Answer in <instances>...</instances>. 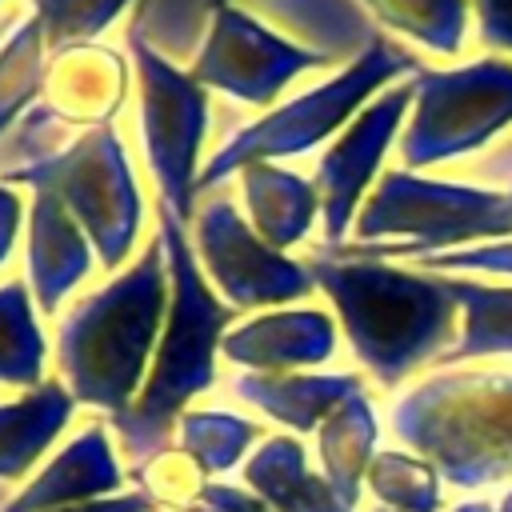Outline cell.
<instances>
[{
    "mask_svg": "<svg viewBox=\"0 0 512 512\" xmlns=\"http://www.w3.org/2000/svg\"><path fill=\"white\" fill-rule=\"evenodd\" d=\"M460 308V336L436 360V368H460L484 356H512V284H484L472 276H448Z\"/></svg>",
    "mask_w": 512,
    "mask_h": 512,
    "instance_id": "cell-22",
    "label": "cell"
},
{
    "mask_svg": "<svg viewBox=\"0 0 512 512\" xmlns=\"http://www.w3.org/2000/svg\"><path fill=\"white\" fill-rule=\"evenodd\" d=\"M388 424L400 448L424 456L452 488L512 480L508 368H436L392 400Z\"/></svg>",
    "mask_w": 512,
    "mask_h": 512,
    "instance_id": "cell-4",
    "label": "cell"
},
{
    "mask_svg": "<svg viewBox=\"0 0 512 512\" xmlns=\"http://www.w3.org/2000/svg\"><path fill=\"white\" fill-rule=\"evenodd\" d=\"M372 500L388 512H440L444 496H440V472L408 452V448H384L376 452L368 476H364Z\"/></svg>",
    "mask_w": 512,
    "mask_h": 512,
    "instance_id": "cell-27",
    "label": "cell"
},
{
    "mask_svg": "<svg viewBox=\"0 0 512 512\" xmlns=\"http://www.w3.org/2000/svg\"><path fill=\"white\" fill-rule=\"evenodd\" d=\"M448 512H492V504H488V500H460V504H452Z\"/></svg>",
    "mask_w": 512,
    "mask_h": 512,
    "instance_id": "cell-36",
    "label": "cell"
},
{
    "mask_svg": "<svg viewBox=\"0 0 512 512\" xmlns=\"http://www.w3.org/2000/svg\"><path fill=\"white\" fill-rule=\"evenodd\" d=\"M76 400L60 380H44L40 388H28L12 400H0V488L4 484H28L36 468L52 456L60 432L76 416ZM8 496H0V508Z\"/></svg>",
    "mask_w": 512,
    "mask_h": 512,
    "instance_id": "cell-18",
    "label": "cell"
},
{
    "mask_svg": "<svg viewBox=\"0 0 512 512\" xmlns=\"http://www.w3.org/2000/svg\"><path fill=\"white\" fill-rule=\"evenodd\" d=\"M488 240H508L500 188L388 168L368 192L352 224V240L336 252L372 260H424Z\"/></svg>",
    "mask_w": 512,
    "mask_h": 512,
    "instance_id": "cell-6",
    "label": "cell"
},
{
    "mask_svg": "<svg viewBox=\"0 0 512 512\" xmlns=\"http://www.w3.org/2000/svg\"><path fill=\"white\" fill-rule=\"evenodd\" d=\"M0 4H4V0H0Z\"/></svg>",
    "mask_w": 512,
    "mask_h": 512,
    "instance_id": "cell-41",
    "label": "cell"
},
{
    "mask_svg": "<svg viewBox=\"0 0 512 512\" xmlns=\"http://www.w3.org/2000/svg\"><path fill=\"white\" fill-rule=\"evenodd\" d=\"M128 56L136 76V120L140 144L160 192V208L184 228L196 216L204 136H208V88L188 68H176L136 28L128 32Z\"/></svg>",
    "mask_w": 512,
    "mask_h": 512,
    "instance_id": "cell-9",
    "label": "cell"
},
{
    "mask_svg": "<svg viewBox=\"0 0 512 512\" xmlns=\"http://www.w3.org/2000/svg\"><path fill=\"white\" fill-rule=\"evenodd\" d=\"M368 512H388V508H380V504H376V508H368Z\"/></svg>",
    "mask_w": 512,
    "mask_h": 512,
    "instance_id": "cell-39",
    "label": "cell"
},
{
    "mask_svg": "<svg viewBox=\"0 0 512 512\" xmlns=\"http://www.w3.org/2000/svg\"><path fill=\"white\" fill-rule=\"evenodd\" d=\"M128 480H132L136 492H144L156 508H160V504H172L176 512L188 508V504H200L204 488L212 484V480L204 476V468H200L184 448H176V444H168V448H160L156 456H148L144 464L128 468Z\"/></svg>",
    "mask_w": 512,
    "mask_h": 512,
    "instance_id": "cell-29",
    "label": "cell"
},
{
    "mask_svg": "<svg viewBox=\"0 0 512 512\" xmlns=\"http://www.w3.org/2000/svg\"><path fill=\"white\" fill-rule=\"evenodd\" d=\"M12 24H16V16H4V20H0V40H4V32H8Z\"/></svg>",
    "mask_w": 512,
    "mask_h": 512,
    "instance_id": "cell-38",
    "label": "cell"
},
{
    "mask_svg": "<svg viewBox=\"0 0 512 512\" xmlns=\"http://www.w3.org/2000/svg\"><path fill=\"white\" fill-rule=\"evenodd\" d=\"M324 64H332V52L304 48V44L272 32L268 24H260L252 12H244L228 0H212L208 28H204L200 52L188 72L208 92H220V96H232L240 104L268 112V108H276L280 92L296 76L324 68Z\"/></svg>",
    "mask_w": 512,
    "mask_h": 512,
    "instance_id": "cell-11",
    "label": "cell"
},
{
    "mask_svg": "<svg viewBox=\"0 0 512 512\" xmlns=\"http://www.w3.org/2000/svg\"><path fill=\"white\" fill-rule=\"evenodd\" d=\"M476 16V36L492 52H512V0H468Z\"/></svg>",
    "mask_w": 512,
    "mask_h": 512,
    "instance_id": "cell-31",
    "label": "cell"
},
{
    "mask_svg": "<svg viewBox=\"0 0 512 512\" xmlns=\"http://www.w3.org/2000/svg\"><path fill=\"white\" fill-rule=\"evenodd\" d=\"M504 232L512 236V172H508V180H504Z\"/></svg>",
    "mask_w": 512,
    "mask_h": 512,
    "instance_id": "cell-35",
    "label": "cell"
},
{
    "mask_svg": "<svg viewBox=\"0 0 512 512\" xmlns=\"http://www.w3.org/2000/svg\"><path fill=\"white\" fill-rule=\"evenodd\" d=\"M48 380V336L28 280L0 284V388H40Z\"/></svg>",
    "mask_w": 512,
    "mask_h": 512,
    "instance_id": "cell-23",
    "label": "cell"
},
{
    "mask_svg": "<svg viewBox=\"0 0 512 512\" xmlns=\"http://www.w3.org/2000/svg\"><path fill=\"white\" fill-rule=\"evenodd\" d=\"M416 56L388 44L384 36H372L336 76L304 88L300 96L260 112L236 136H228L200 168V192H220L224 180H232L248 164H276L304 156L320 144H332L340 128L384 88L396 80H408L416 72Z\"/></svg>",
    "mask_w": 512,
    "mask_h": 512,
    "instance_id": "cell-5",
    "label": "cell"
},
{
    "mask_svg": "<svg viewBox=\"0 0 512 512\" xmlns=\"http://www.w3.org/2000/svg\"><path fill=\"white\" fill-rule=\"evenodd\" d=\"M340 324L324 308H268L236 320L220 356L240 372H316L336 356Z\"/></svg>",
    "mask_w": 512,
    "mask_h": 512,
    "instance_id": "cell-15",
    "label": "cell"
},
{
    "mask_svg": "<svg viewBox=\"0 0 512 512\" xmlns=\"http://www.w3.org/2000/svg\"><path fill=\"white\" fill-rule=\"evenodd\" d=\"M260 440H264V428L228 408H188L172 432V444L184 448L204 468L208 480L240 468Z\"/></svg>",
    "mask_w": 512,
    "mask_h": 512,
    "instance_id": "cell-25",
    "label": "cell"
},
{
    "mask_svg": "<svg viewBox=\"0 0 512 512\" xmlns=\"http://www.w3.org/2000/svg\"><path fill=\"white\" fill-rule=\"evenodd\" d=\"M20 224H24V196L8 180H0V268L8 264V256L20 240Z\"/></svg>",
    "mask_w": 512,
    "mask_h": 512,
    "instance_id": "cell-33",
    "label": "cell"
},
{
    "mask_svg": "<svg viewBox=\"0 0 512 512\" xmlns=\"http://www.w3.org/2000/svg\"><path fill=\"white\" fill-rule=\"evenodd\" d=\"M0 180H8L12 188L52 192L88 232L96 264L104 272H120L136 252L144 196L116 124L76 132L64 148H48L24 164L0 168Z\"/></svg>",
    "mask_w": 512,
    "mask_h": 512,
    "instance_id": "cell-7",
    "label": "cell"
},
{
    "mask_svg": "<svg viewBox=\"0 0 512 512\" xmlns=\"http://www.w3.org/2000/svg\"><path fill=\"white\" fill-rule=\"evenodd\" d=\"M240 480L272 512H352L324 480V472H312L308 448L292 432L264 436L240 464Z\"/></svg>",
    "mask_w": 512,
    "mask_h": 512,
    "instance_id": "cell-19",
    "label": "cell"
},
{
    "mask_svg": "<svg viewBox=\"0 0 512 512\" xmlns=\"http://www.w3.org/2000/svg\"><path fill=\"white\" fill-rule=\"evenodd\" d=\"M132 0H28V8L44 20L48 36V56L76 48V44H96L104 32L116 24V16Z\"/></svg>",
    "mask_w": 512,
    "mask_h": 512,
    "instance_id": "cell-28",
    "label": "cell"
},
{
    "mask_svg": "<svg viewBox=\"0 0 512 512\" xmlns=\"http://www.w3.org/2000/svg\"><path fill=\"white\" fill-rule=\"evenodd\" d=\"M148 512H160V508H148Z\"/></svg>",
    "mask_w": 512,
    "mask_h": 512,
    "instance_id": "cell-40",
    "label": "cell"
},
{
    "mask_svg": "<svg viewBox=\"0 0 512 512\" xmlns=\"http://www.w3.org/2000/svg\"><path fill=\"white\" fill-rule=\"evenodd\" d=\"M496 512H512V488L504 492V500H500V508H496Z\"/></svg>",
    "mask_w": 512,
    "mask_h": 512,
    "instance_id": "cell-37",
    "label": "cell"
},
{
    "mask_svg": "<svg viewBox=\"0 0 512 512\" xmlns=\"http://www.w3.org/2000/svg\"><path fill=\"white\" fill-rule=\"evenodd\" d=\"M412 268L440 272V276H512V236L472 244V248L436 252V256H424V260H412Z\"/></svg>",
    "mask_w": 512,
    "mask_h": 512,
    "instance_id": "cell-30",
    "label": "cell"
},
{
    "mask_svg": "<svg viewBox=\"0 0 512 512\" xmlns=\"http://www.w3.org/2000/svg\"><path fill=\"white\" fill-rule=\"evenodd\" d=\"M308 268L328 296L356 364L388 392L412 380L424 364L436 368L460 336L452 280L440 272L344 256L336 248H316Z\"/></svg>",
    "mask_w": 512,
    "mask_h": 512,
    "instance_id": "cell-1",
    "label": "cell"
},
{
    "mask_svg": "<svg viewBox=\"0 0 512 512\" xmlns=\"http://www.w3.org/2000/svg\"><path fill=\"white\" fill-rule=\"evenodd\" d=\"M412 80H396L380 96H372L332 144H324L312 184L320 192V248H340L348 244V232L384 176V156L392 144H400L404 120L412 112Z\"/></svg>",
    "mask_w": 512,
    "mask_h": 512,
    "instance_id": "cell-12",
    "label": "cell"
},
{
    "mask_svg": "<svg viewBox=\"0 0 512 512\" xmlns=\"http://www.w3.org/2000/svg\"><path fill=\"white\" fill-rule=\"evenodd\" d=\"M376 444H380V420L372 408L368 392L348 396L320 428H316V456H320V472L324 480L336 488V496L356 512L360 504V488L364 476L376 460Z\"/></svg>",
    "mask_w": 512,
    "mask_h": 512,
    "instance_id": "cell-21",
    "label": "cell"
},
{
    "mask_svg": "<svg viewBox=\"0 0 512 512\" xmlns=\"http://www.w3.org/2000/svg\"><path fill=\"white\" fill-rule=\"evenodd\" d=\"M132 84H136L132 56H124L120 48H112L104 40L52 52L44 92H40L36 108L16 128V152L48 128L88 132V128L116 124Z\"/></svg>",
    "mask_w": 512,
    "mask_h": 512,
    "instance_id": "cell-13",
    "label": "cell"
},
{
    "mask_svg": "<svg viewBox=\"0 0 512 512\" xmlns=\"http://www.w3.org/2000/svg\"><path fill=\"white\" fill-rule=\"evenodd\" d=\"M124 464L116 436L108 420H88L80 424L40 468L28 484H20L0 512H52L84 500H104L124 492Z\"/></svg>",
    "mask_w": 512,
    "mask_h": 512,
    "instance_id": "cell-14",
    "label": "cell"
},
{
    "mask_svg": "<svg viewBox=\"0 0 512 512\" xmlns=\"http://www.w3.org/2000/svg\"><path fill=\"white\" fill-rule=\"evenodd\" d=\"M232 396L292 436L316 432L348 396L364 392L360 372H236Z\"/></svg>",
    "mask_w": 512,
    "mask_h": 512,
    "instance_id": "cell-17",
    "label": "cell"
},
{
    "mask_svg": "<svg viewBox=\"0 0 512 512\" xmlns=\"http://www.w3.org/2000/svg\"><path fill=\"white\" fill-rule=\"evenodd\" d=\"M156 220H160L156 236L168 256V312L140 396L132 400L128 412L108 420L128 468L144 464L148 456L172 444L176 420L188 412V404L200 392L216 384V352L228 328L240 320V312L228 308L216 296V288L204 280L188 228L164 208L156 212Z\"/></svg>",
    "mask_w": 512,
    "mask_h": 512,
    "instance_id": "cell-3",
    "label": "cell"
},
{
    "mask_svg": "<svg viewBox=\"0 0 512 512\" xmlns=\"http://www.w3.org/2000/svg\"><path fill=\"white\" fill-rule=\"evenodd\" d=\"M412 112L400 132V168L424 172L480 152L512 124V60L480 56L456 68L416 64Z\"/></svg>",
    "mask_w": 512,
    "mask_h": 512,
    "instance_id": "cell-8",
    "label": "cell"
},
{
    "mask_svg": "<svg viewBox=\"0 0 512 512\" xmlns=\"http://www.w3.org/2000/svg\"><path fill=\"white\" fill-rule=\"evenodd\" d=\"M180 512H272L256 492L240 488V484H228V480H212L200 496V504H188Z\"/></svg>",
    "mask_w": 512,
    "mask_h": 512,
    "instance_id": "cell-32",
    "label": "cell"
},
{
    "mask_svg": "<svg viewBox=\"0 0 512 512\" xmlns=\"http://www.w3.org/2000/svg\"><path fill=\"white\" fill-rule=\"evenodd\" d=\"M164 312L168 256L160 236H152L124 272H116L104 288L84 292L56 320V380L80 408H92L104 420L128 412L148 380Z\"/></svg>",
    "mask_w": 512,
    "mask_h": 512,
    "instance_id": "cell-2",
    "label": "cell"
},
{
    "mask_svg": "<svg viewBox=\"0 0 512 512\" xmlns=\"http://www.w3.org/2000/svg\"><path fill=\"white\" fill-rule=\"evenodd\" d=\"M156 508L144 492H120V496H104V500H84V504H68V508H52V512H148Z\"/></svg>",
    "mask_w": 512,
    "mask_h": 512,
    "instance_id": "cell-34",
    "label": "cell"
},
{
    "mask_svg": "<svg viewBox=\"0 0 512 512\" xmlns=\"http://www.w3.org/2000/svg\"><path fill=\"white\" fill-rule=\"evenodd\" d=\"M48 76V36L44 20L28 8L0 40V140L20 128V120L36 108Z\"/></svg>",
    "mask_w": 512,
    "mask_h": 512,
    "instance_id": "cell-24",
    "label": "cell"
},
{
    "mask_svg": "<svg viewBox=\"0 0 512 512\" xmlns=\"http://www.w3.org/2000/svg\"><path fill=\"white\" fill-rule=\"evenodd\" d=\"M92 240L76 224V216L44 188H32L28 200V248H24V280L40 316H60V304L84 284L92 272Z\"/></svg>",
    "mask_w": 512,
    "mask_h": 512,
    "instance_id": "cell-16",
    "label": "cell"
},
{
    "mask_svg": "<svg viewBox=\"0 0 512 512\" xmlns=\"http://www.w3.org/2000/svg\"><path fill=\"white\" fill-rule=\"evenodd\" d=\"M240 204L248 224L280 252L304 244L320 220V192L312 176H300L280 164H248L236 172Z\"/></svg>",
    "mask_w": 512,
    "mask_h": 512,
    "instance_id": "cell-20",
    "label": "cell"
},
{
    "mask_svg": "<svg viewBox=\"0 0 512 512\" xmlns=\"http://www.w3.org/2000/svg\"><path fill=\"white\" fill-rule=\"evenodd\" d=\"M192 248L204 280L236 312L292 308L316 292L308 260L272 248L228 192H208L192 216Z\"/></svg>",
    "mask_w": 512,
    "mask_h": 512,
    "instance_id": "cell-10",
    "label": "cell"
},
{
    "mask_svg": "<svg viewBox=\"0 0 512 512\" xmlns=\"http://www.w3.org/2000/svg\"><path fill=\"white\" fill-rule=\"evenodd\" d=\"M380 28L428 48L432 56H456L468 32V0H360Z\"/></svg>",
    "mask_w": 512,
    "mask_h": 512,
    "instance_id": "cell-26",
    "label": "cell"
}]
</instances>
